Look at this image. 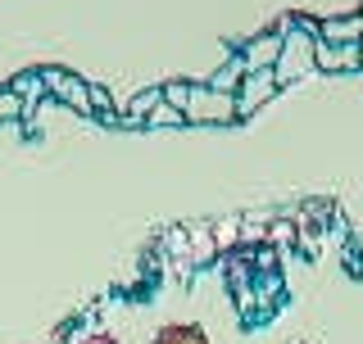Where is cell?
Here are the masks:
<instances>
[{
	"instance_id": "277c9868",
	"label": "cell",
	"mask_w": 363,
	"mask_h": 344,
	"mask_svg": "<svg viewBox=\"0 0 363 344\" xmlns=\"http://www.w3.org/2000/svg\"><path fill=\"white\" fill-rule=\"evenodd\" d=\"M41 82H45V96H55V100H64V105H73L77 113H91V100H86V82H82V77L64 73V68H45Z\"/></svg>"
},
{
	"instance_id": "4fadbf2b",
	"label": "cell",
	"mask_w": 363,
	"mask_h": 344,
	"mask_svg": "<svg viewBox=\"0 0 363 344\" xmlns=\"http://www.w3.org/2000/svg\"><path fill=\"white\" fill-rule=\"evenodd\" d=\"M159 96H164V105L186 109V100H191V82H168L164 91H159Z\"/></svg>"
},
{
	"instance_id": "9a60e30c",
	"label": "cell",
	"mask_w": 363,
	"mask_h": 344,
	"mask_svg": "<svg viewBox=\"0 0 363 344\" xmlns=\"http://www.w3.org/2000/svg\"><path fill=\"white\" fill-rule=\"evenodd\" d=\"M86 100H91V109H100V113H109V109H113L109 91H105V86H96V82H86Z\"/></svg>"
},
{
	"instance_id": "6da1fadb",
	"label": "cell",
	"mask_w": 363,
	"mask_h": 344,
	"mask_svg": "<svg viewBox=\"0 0 363 344\" xmlns=\"http://www.w3.org/2000/svg\"><path fill=\"white\" fill-rule=\"evenodd\" d=\"M186 122H236V96H223V91L209 86H191V100L182 109Z\"/></svg>"
},
{
	"instance_id": "ba28073f",
	"label": "cell",
	"mask_w": 363,
	"mask_h": 344,
	"mask_svg": "<svg viewBox=\"0 0 363 344\" xmlns=\"http://www.w3.org/2000/svg\"><path fill=\"white\" fill-rule=\"evenodd\" d=\"M155 344H213L204 336V326H191V322H168L155 331Z\"/></svg>"
},
{
	"instance_id": "8992f818",
	"label": "cell",
	"mask_w": 363,
	"mask_h": 344,
	"mask_svg": "<svg viewBox=\"0 0 363 344\" xmlns=\"http://www.w3.org/2000/svg\"><path fill=\"white\" fill-rule=\"evenodd\" d=\"M277 55H281V32H259L255 41L245 45V68H277Z\"/></svg>"
},
{
	"instance_id": "9c48e42d",
	"label": "cell",
	"mask_w": 363,
	"mask_h": 344,
	"mask_svg": "<svg viewBox=\"0 0 363 344\" xmlns=\"http://www.w3.org/2000/svg\"><path fill=\"white\" fill-rule=\"evenodd\" d=\"M250 73V68H245V59H241V55H232V59H227L223 68H218V73H213L209 77V91H223V96H236V86H241V77Z\"/></svg>"
},
{
	"instance_id": "e0dca14e",
	"label": "cell",
	"mask_w": 363,
	"mask_h": 344,
	"mask_svg": "<svg viewBox=\"0 0 363 344\" xmlns=\"http://www.w3.org/2000/svg\"><path fill=\"white\" fill-rule=\"evenodd\" d=\"M359 55H363V37H359Z\"/></svg>"
},
{
	"instance_id": "52a82bcc",
	"label": "cell",
	"mask_w": 363,
	"mask_h": 344,
	"mask_svg": "<svg viewBox=\"0 0 363 344\" xmlns=\"http://www.w3.org/2000/svg\"><path fill=\"white\" fill-rule=\"evenodd\" d=\"M363 37V14H350V18H323L318 23V41H359Z\"/></svg>"
},
{
	"instance_id": "3957f363",
	"label": "cell",
	"mask_w": 363,
	"mask_h": 344,
	"mask_svg": "<svg viewBox=\"0 0 363 344\" xmlns=\"http://www.w3.org/2000/svg\"><path fill=\"white\" fill-rule=\"evenodd\" d=\"M313 41L318 37H304V32H286L281 37V55H277V82H291L295 73H304V68H313Z\"/></svg>"
},
{
	"instance_id": "5bb4252c",
	"label": "cell",
	"mask_w": 363,
	"mask_h": 344,
	"mask_svg": "<svg viewBox=\"0 0 363 344\" xmlns=\"http://www.w3.org/2000/svg\"><path fill=\"white\" fill-rule=\"evenodd\" d=\"M9 118H23V100L14 91H0V122H9Z\"/></svg>"
},
{
	"instance_id": "ac0fdd59",
	"label": "cell",
	"mask_w": 363,
	"mask_h": 344,
	"mask_svg": "<svg viewBox=\"0 0 363 344\" xmlns=\"http://www.w3.org/2000/svg\"><path fill=\"white\" fill-rule=\"evenodd\" d=\"M304 344H309V340H304Z\"/></svg>"
},
{
	"instance_id": "8fae6325",
	"label": "cell",
	"mask_w": 363,
	"mask_h": 344,
	"mask_svg": "<svg viewBox=\"0 0 363 344\" xmlns=\"http://www.w3.org/2000/svg\"><path fill=\"white\" fill-rule=\"evenodd\" d=\"M159 100H164L159 91H141V96H136L132 105H128V118H123V122H145V118L155 113V105H159Z\"/></svg>"
},
{
	"instance_id": "30bf717a",
	"label": "cell",
	"mask_w": 363,
	"mask_h": 344,
	"mask_svg": "<svg viewBox=\"0 0 363 344\" xmlns=\"http://www.w3.org/2000/svg\"><path fill=\"white\" fill-rule=\"evenodd\" d=\"M9 91H14V96L23 100V113H28V109L45 96V82H41V73H28V77H18V82L9 86Z\"/></svg>"
},
{
	"instance_id": "2e32d148",
	"label": "cell",
	"mask_w": 363,
	"mask_h": 344,
	"mask_svg": "<svg viewBox=\"0 0 363 344\" xmlns=\"http://www.w3.org/2000/svg\"><path fill=\"white\" fill-rule=\"evenodd\" d=\"M82 344H118L113 336H91V340H82Z\"/></svg>"
},
{
	"instance_id": "7a4b0ae2",
	"label": "cell",
	"mask_w": 363,
	"mask_h": 344,
	"mask_svg": "<svg viewBox=\"0 0 363 344\" xmlns=\"http://www.w3.org/2000/svg\"><path fill=\"white\" fill-rule=\"evenodd\" d=\"M277 73L272 68H250V73L241 77V86H236V118H245V113L264 109L272 96H277Z\"/></svg>"
},
{
	"instance_id": "5b68a950",
	"label": "cell",
	"mask_w": 363,
	"mask_h": 344,
	"mask_svg": "<svg viewBox=\"0 0 363 344\" xmlns=\"http://www.w3.org/2000/svg\"><path fill=\"white\" fill-rule=\"evenodd\" d=\"M313 64L336 73V68H363V55H359V41H313Z\"/></svg>"
},
{
	"instance_id": "7c38bea8",
	"label": "cell",
	"mask_w": 363,
	"mask_h": 344,
	"mask_svg": "<svg viewBox=\"0 0 363 344\" xmlns=\"http://www.w3.org/2000/svg\"><path fill=\"white\" fill-rule=\"evenodd\" d=\"M145 122H150V127H182L186 118H182V109H173V105H164V100H159V105H155V113H150Z\"/></svg>"
}]
</instances>
